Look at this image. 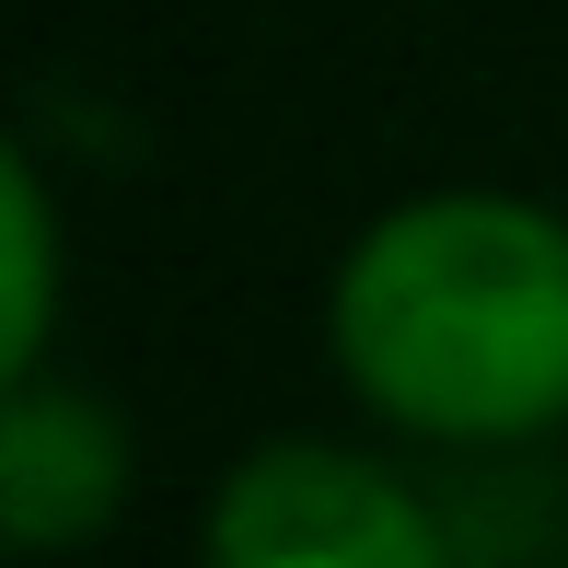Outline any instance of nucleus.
<instances>
[{"label": "nucleus", "instance_id": "2", "mask_svg": "<svg viewBox=\"0 0 568 568\" xmlns=\"http://www.w3.org/2000/svg\"><path fill=\"white\" fill-rule=\"evenodd\" d=\"M197 568H476L464 499L395 429H255L197 487Z\"/></svg>", "mask_w": 568, "mask_h": 568}, {"label": "nucleus", "instance_id": "4", "mask_svg": "<svg viewBox=\"0 0 568 568\" xmlns=\"http://www.w3.org/2000/svg\"><path fill=\"white\" fill-rule=\"evenodd\" d=\"M59 314H70V197L36 140H12L0 151V372L59 359Z\"/></svg>", "mask_w": 568, "mask_h": 568}, {"label": "nucleus", "instance_id": "1", "mask_svg": "<svg viewBox=\"0 0 568 568\" xmlns=\"http://www.w3.org/2000/svg\"><path fill=\"white\" fill-rule=\"evenodd\" d=\"M348 418L429 464L568 453V210L546 186H406L337 244L314 302Z\"/></svg>", "mask_w": 568, "mask_h": 568}, {"label": "nucleus", "instance_id": "3", "mask_svg": "<svg viewBox=\"0 0 568 568\" xmlns=\"http://www.w3.org/2000/svg\"><path fill=\"white\" fill-rule=\"evenodd\" d=\"M140 510V429L93 372H0V546L23 568L93 557Z\"/></svg>", "mask_w": 568, "mask_h": 568}, {"label": "nucleus", "instance_id": "5", "mask_svg": "<svg viewBox=\"0 0 568 568\" xmlns=\"http://www.w3.org/2000/svg\"><path fill=\"white\" fill-rule=\"evenodd\" d=\"M476 568H568V546H523V557H476Z\"/></svg>", "mask_w": 568, "mask_h": 568}]
</instances>
